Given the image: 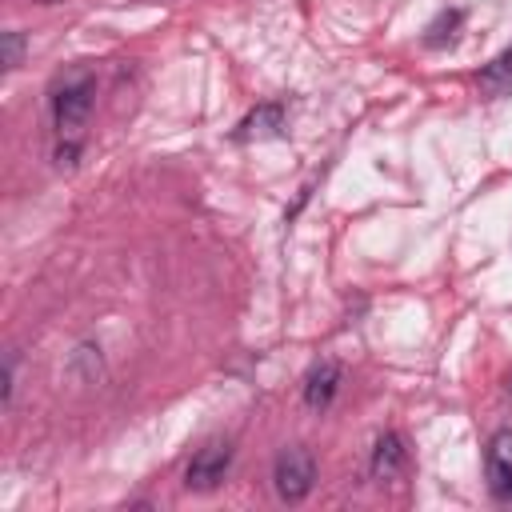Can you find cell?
Instances as JSON below:
<instances>
[{
  "label": "cell",
  "mask_w": 512,
  "mask_h": 512,
  "mask_svg": "<svg viewBox=\"0 0 512 512\" xmlns=\"http://www.w3.org/2000/svg\"><path fill=\"white\" fill-rule=\"evenodd\" d=\"M0 64H4V72H12V68H20V56H24V36L20 32H4L0 36Z\"/></svg>",
  "instance_id": "obj_10"
},
{
  "label": "cell",
  "mask_w": 512,
  "mask_h": 512,
  "mask_svg": "<svg viewBox=\"0 0 512 512\" xmlns=\"http://www.w3.org/2000/svg\"><path fill=\"white\" fill-rule=\"evenodd\" d=\"M508 76H512V48H508V52H500V56L480 72V88H484V92H504Z\"/></svg>",
  "instance_id": "obj_8"
},
{
  "label": "cell",
  "mask_w": 512,
  "mask_h": 512,
  "mask_svg": "<svg viewBox=\"0 0 512 512\" xmlns=\"http://www.w3.org/2000/svg\"><path fill=\"white\" fill-rule=\"evenodd\" d=\"M460 20H464V16H460V8L440 12V16H436V24L428 28V36H424V40H428V44H444V40H452V36H456V28H460Z\"/></svg>",
  "instance_id": "obj_9"
},
{
  "label": "cell",
  "mask_w": 512,
  "mask_h": 512,
  "mask_svg": "<svg viewBox=\"0 0 512 512\" xmlns=\"http://www.w3.org/2000/svg\"><path fill=\"white\" fill-rule=\"evenodd\" d=\"M228 468H232V444H228V440H208V444L196 448V456L188 460L184 484H188L192 492H212V488L224 484Z\"/></svg>",
  "instance_id": "obj_3"
},
{
  "label": "cell",
  "mask_w": 512,
  "mask_h": 512,
  "mask_svg": "<svg viewBox=\"0 0 512 512\" xmlns=\"http://www.w3.org/2000/svg\"><path fill=\"white\" fill-rule=\"evenodd\" d=\"M36 4H60V0H36Z\"/></svg>",
  "instance_id": "obj_11"
},
{
  "label": "cell",
  "mask_w": 512,
  "mask_h": 512,
  "mask_svg": "<svg viewBox=\"0 0 512 512\" xmlns=\"http://www.w3.org/2000/svg\"><path fill=\"white\" fill-rule=\"evenodd\" d=\"M88 112H92V76L80 72V76H68L64 84H56V92H52V120H56L60 136L72 140L84 128Z\"/></svg>",
  "instance_id": "obj_1"
},
{
  "label": "cell",
  "mask_w": 512,
  "mask_h": 512,
  "mask_svg": "<svg viewBox=\"0 0 512 512\" xmlns=\"http://www.w3.org/2000/svg\"><path fill=\"white\" fill-rule=\"evenodd\" d=\"M312 480H316V460H312L308 448L292 444V448H284L276 456V464H272V488H276L280 500L300 504L312 492Z\"/></svg>",
  "instance_id": "obj_2"
},
{
  "label": "cell",
  "mask_w": 512,
  "mask_h": 512,
  "mask_svg": "<svg viewBox=\"0 0 512 512\" xmlns=\"http://www.w3.org/2000/svg\"><path fill=\"white\" fill-rule=\"evenodd\" d=\"M404 464H408V448H404V440L396 436V432H380L376 436V444H372V460H368V472H372V480H396L400 472H404Z\"/></svg>",
  "instance_id": "obj_4"
},
{
  "label": "cell",
  "mask_w": 512,
  "mask_h": 512,
  "mask_svg": "<svg viewBox=\"0 0 512 512\" xmlns=\"http://www.w3.org/2000/svg\"><path fill=\"white\" fill-rule=\"evenodd\" d=\"M488 480L496 496H512V432H496L488 444Z\"/></svg>",
  "instance_id": "obj_6"
},
{
  "label": "cell",
  "mask_w": 512,
  "mask_h": 512,
  "mask_svg": "<svg viewBox=\"0 0 512 512\" xmlns=\"http://www.w3.org/2000/svg\"><path fill=\"white\" fill-rule=\"evenodd\" d=\"M336 388H340V364H336V360H320V364H312V372L304 376V404H308L312 412H324V408L332 404Z\"/></svg>",
  "instance_id": "obj_5"
},
{
  "label": "cell",
  "mask_w": 512,
  "mask_h": 512,
  "mask_svg": "<svg viewBox=\"0 0 512 512\" xmlns=\"http://www.w3.org/2000/svg\"><path fill=\"white\" fill-rule=\"evenodd\" d=\"M284 132V108L280 104H260L240 120V140H260V136H280Z\"/></svg>",
  "instance_id": "obj_7"
}]
</instances>
